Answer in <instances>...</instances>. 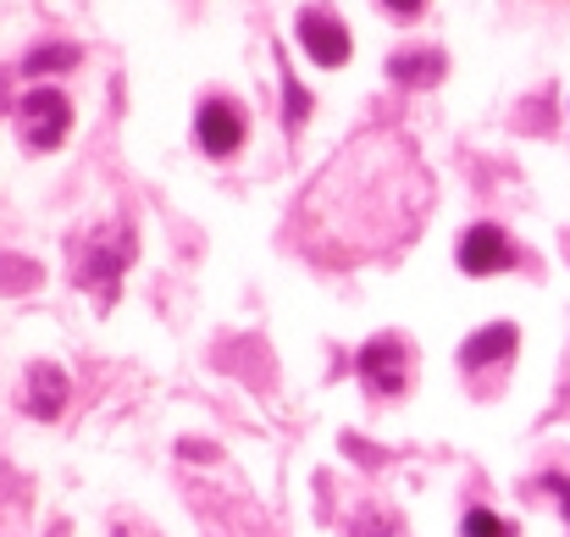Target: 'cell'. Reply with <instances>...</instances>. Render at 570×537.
<instances>
[{
    "instance_id": "cell-1",
    "label": "cell",
    "mask_w": 570,
    "mask_h": 537,
    "mask_svg": "<svg viewBox=\"0 0 570 537\" xmlns=\"http://www.w3.org/2000/svg\"><path fill=\"white\" fill-rule=\"evenodd\" d=\"M426 211V173L415 150L393 134L355 139L327 178L299 205V222L311 227V250L333 255V266H350L361 255L399 250Z\"/></svg>"
},
{
    "instance_id": "cell-2",
    "label": "cell",
    "mask_w": 570,
    "mask_h": 537,
    "mask_svg": "<svg viewBox=\"0 0 570 537\" xmlns=\"http://www.w3.org/2000/svg\"><path fill=\"white\" fill-rule=\"evenodd\" d=\"M17 123H22V139H28L33 150H50V145L67 139V128H72V106H67L61 89H33V95H22Z\"/></svg>"
},
{
    "instance_id": "cell-3",
    "label": "cell",
    "mask_w": 570,
    "mask_h": 537,
    "mask_svg": "<svg viewBox=\"0 0 570 537\" xmlns=\"http://www.w3.org/2000/svg\"><path fill=\"white\" fill-rule=\"evenodd\" d=\"M299 45L316 67H344L350 61V28L327 11V6H305L299 11Z\"/></svg>"
},
{
    "instance_id": "cell-4",
    "label": "cell",
    "mask_w": 570,
    "mask_h": 537,
    "mask_svg": "<svg viewBox=\"0 0 570 537\" xmlns=\"http://www.w3.org/2000/svg\"><path fill=\"white\" fill-rule=\"evenodd\" d=\"M460 266H465L471 277L510 272V266H515V244L504 238V227H493V222H476V227L460 238Z\"/></svg>"
},
{
    "instance_id": "cell-5",
    "label": "cell",
    "mask_w": 570,
    "mask_h": 537,
    "mask_svg": "<svg viewBox=\"0 0 570 537\" xmlns=\"http://www.w3.org/2000/svg\"><path fill=\"white\" fill-rule=\"evenodd\" d=\"M404 377H410V344H399V339H372V344L361 350V382H366L372 393H399Z\"/></svg>"
},
{
    "instance_id": "cell-6",
    "label": "cell",
    "mask_w": 570,
    "mask_h": 537,
    "mask_svg": "<svg viewBox=\"0 0 570 537\" xmlns=\"http://www.w3.org/2000/svg\"><path fill=\"white\" fill-rule=\"evenodd\" d=\"M194 128H199L205 156H233L244 145V111L233 100H205L199 117H194Z\"/></svg>"
},
{
    "instance_id": "cell-7",
    "label": "cell",
    "mask_w": 570,
    "mask_h": 537,
    "mask_svg": "<svg viewBox=\"0 0 570 537\" xmlns=\"http://www.w3.org/2000/svg\"><path fill=\"white\" fill-rule=\"evenodd\" d=\"M515 339H521V333H515L510 322H499V328H482V333H476V339L460 350V365H465V371H482L488 360H504V355H510V350H515Z\"/></svg>"
},
{
    "instance_id": "cell-8",
    "label": "cell",
    "mask_w": 570,
    "mask_h": 537,
    "mask_svg": "<svg viewBox=\"0 0 570 537\" xmlns=\"http://www.w3.org/2000/svg\"><path fill=\"white\" fill-rule=\"evenodd\" d=\"M61 399H67V377L50 371V365H33V399H28V410L33 416H56Z\"/></svg>"
},
{
    "instance_id": "cell-9",
    "label": "cell",
    "mask_w": 570,
    "mask_h": 537,
    "mask_svg": "<svg viewBox=\"0 0 570 537\" xmlns=\"http://www.w3.org/2000/svg\"><path fill=\"white\" fill-rule=\"evenodd\" d=\"M387 72H393V78H404V84H432V78L443 72V56H438V50H415V56H393V61H387Z\"/></svg>"
},
{
    "instance_id": "cell-10",
    "label": "cell",
    "mask_w": 570,
    "mask_h": 537,
    "mask_svg": "<svg viewBox=\"0 0 570 537\" xmlns=\"http://www.w3.org/2000/svg\"><path fill=\"white\" fill-rule=\"evenodd\" d=\"M465 537H515V527L504 516H493V510H471L465 516Z\"/></svg>"
},
{
    "instance_id": "cell-11",
    "label": "cell",
    "mask_w": 570,
    "mask_h": 537,
    "mask_svg": "<svg viewBox=\"0 0 570 537\" xmlns=\"http://www.w3.org/2000/svg\"><path fill=\"white\" fill-rule=\"evenodd\" d=\"M78 61V50L72 45H56V50H33L28 56V72H45V67H72Z\"/></svg>"
},
{
    "instance_id": "cell-12",
    "label": "cell",
    "mask_w": 570,
    "mask_h": 537,
    "mask_svg": "<svg viewBox=\"0 0 570 537\" xmlns=\"http://www.w3.org/2000/svg\"><path fill=\"white\" fill-rule=\"evenodd\" d=\"M382 6H387L393 17H421V6H426V0H382Z\"/></svg>"
}]
</instances>
